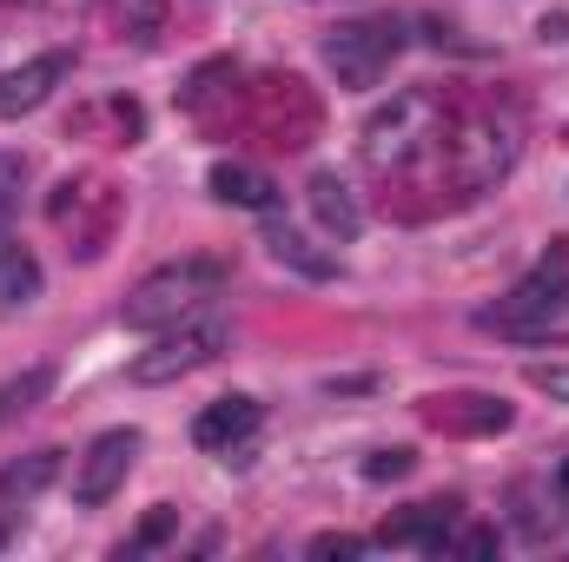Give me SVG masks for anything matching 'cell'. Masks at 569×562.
<instances>
[{
  "mask_svg": "<svg viewBox=\"0 0 569 562\" xmlns=\"http://www.w3.org/2000/svg\"><path fill=\"white\" fill-rule=\"evenodd\" d=\"M443 133H450V107H443L437 93H425V87H405V93H391V100L365 120L358 152H365L371 172H411L418 159H430V152L443 145Z\"/></svg>",
  "mask_w": 569,
  "mask_h": 562,
  "instance_id": "obj_1",
  "label": "cell"
},
{
  "mask_svg": "<svg viewBox=\"0 0 569 562\" xmlns=\"http://www.w3.org/2000/svg\"><path fill=\"white\" fill-rule=\"evenodd\" d=\"M517 120H503V113H463V120H450V133L437 145V165H443V179L457 185V199H477V192H490L510 165H517Z\"/></svg>",
  "mask_w": 569,
  "mask_h": 562,
  "instance_id": "obj_2",
  "label": "cell"
},
{
  "mask_svg": "<svg viewBox=\"0 0 569 562\" xmlns=\"http://www.w3.org/2000/svg\"><path fill=\"white\" fill-rule=\"evenodd\" d=\"M226 291V265L219 259H179V265H159V272H146L133 291H127V304H120V318L133 324V331H166V324H186L199 304H212Z\"/></svg>",
  "mask_w": 569,
  "mask_h": 562,
  "instance_id": "obj_3",
  "label": "cell"
},
{
  "mask_svg": "<svg viewBox=\"0 0 569 562\" xmlns=\"http://www.w3.org/2000/svg\"><path fill=\"white\" fill-rule=\"evenodd\" d=\"M483 331L510 338V344H569V279L563 259L543 265L537 279H523L510 298H497L490 311H477Z\"/></svg>",
  "mask_w": 569,
  "mask_h": 562,
  "instance_id": "obj_4",
  "label": "cell"
},
{
  "mask_svg": "<svg viewBox=\"0 0 569 562\" xmlns=\"http://www.w3.org/2000/svg\"><path fill=\"white\" fill-rule=\"evenodd\" d=\"M47 219L73 259H100L113 245V225H120V192L107 172H73L47 192Z\"/></svg>",
  "mask_w": 569,
  "mask_h": 562,
  "instance_id": "obj_5",
  "label": "cell"
},
{
  "mask_svg": "<svg viewBox=\"0 0 569 562\" xmlns=\"http://www.w3.org/2000/svg\"><path fill=\"white\" fill-rule=\"evenodd\" d=\"M398 53H405V27L391 13L385 20H345L325 33V67L338 73V87H378Z\"/></svg>",
  "mask_w": 569,
  "mask_h": 562,
  "instance_id": "obj_6",
  "label": "cell"
},
{
  "mask_svg": "<svg viewBox=\"0 0 569 562\" xmlns=\"http://www.w3.org/2000/svg\"><path fill=\"white\" fill-rule=\"evenodd\" d=\"M226 344H232V324H226V318H186V324H166V338L133 358V384H179V378H192L199 364H212Z\"/></svg>",
  "mask_w": 569,
  "mask_h": 562,
  "instance_id": "obj_7",
  "label": "cell"
},
{
  "mask_svg": "<svg viewBox=\"0 0 569 562\" xmlns=\"http://www.w3.org/2000/svg\"><path fill=\"white\" fill-rule=\"evenodd\" d=\"M246 127L259 133L266 145H279V152H298V145L318 133V100L305 93V80H259L252 87V113H246Z\"/></svg>",
  "mask_w": 569,
  "mask_h": 562,
  "instance_id": "obj_8",
  "label": "cell"
},
{
  "mask_svg": "<svg viewBox=\"0 0 569 562\" xmlns=\"http://www.w3.org/2000/svg\"><path fill=\"white\" fill-rule=\"evenodd\" d=\"M133 456H140V430H107V436H93V450H87L80 470H73V503H80V510H100V503L133 476Z\"/></svg>",
  "mask_w": 569,
  "mask_h": 562,
  "instance_id": "obj_9",
  "label": "cell"
},
{
  "mask_svg": "<svg viewBox=\"0 0 569 562\" xmlns=\"http://www.w3.org/2000/svg\"><path fill=\"white\" fill-rule=\"evenodd\" d=\"M425 423L443 430V436H497V430L517 423V411L503 398H490V391H457V398H430Z\"/></svg>",
  "mask_w": 569,
  "mask_h": 562,
  "instance_id": "obj_10",
  "label": "cell"
},
{
  "mask_svg": "<svg viewBox=\"0 0 569 562\" xmlns=\"http://www.w3.org/2000/svg\"><path fill=\"white\" fill-rule=\"evenodd\" d=\"M73 73V53H33L13 73H0V120H20L33 107H47V93Z\"/></svg>",
  "mask_w": 569,
  "mask_h": 562,
  "instance_id": "obj_11",
  "label": "cell"
},
{
  "mask_svg": "<svg viewBox=\"0 0 569 562\" xmlns=\"http://www.w3.org/2000/svg\"><path fill=\"white\" fill-rule=\"evenodd\" d=\"M450 530H457V503H418V510L391 516V523L378 530V543H391V550H425V556H443Z\"/></svg>",
  "mask_w": 569,
  "mask_h": 562,
  "instance_id": "obj_12",
  "label": "cell"
},
{
  "mask_svg": "<svg viewBox=\"0 0 569 562\" xmlns=\"http://www.w3.org/2000/svg\"><path fill=\"white\" fill-rule=\"evenodd\" d=\"M259 398H219V404H206L199 418H192V443L199 450H239L252 430H259Z\"/></svg>",
  "mask_w": 569,
  "mask_h": 562,
  "instance_id": "obj_13",
  "label": "cell"
},
{
  "mask_svg": "<svg viewBox=\"0 0 569 562\" xmlns=\"http://www.w3.org/2000/svg\"><path fill=\"white\" fill-rule=\"evenodd\" d=\"M206 185H212L219 205H246V212H272V205H279V185H272L259 165H239V159H219V165L206 172Z\"/></svg>",
  "mask_w": 569,
  "mask_h": 562,
  "instance_id": "obj_14",
  "label": "cell"
},
{
  "mask_svg": "<svg viewBox=\"0 0 569 562\" xmlns=\"http://www.w3.org/2000/svg\"><path fill=\"white\" fill-rule=\"evenodd\" d=\"M311 212H318V225L331 232V239H358V199H351V185L338 179V172H318L311 179Z\"/></svg>",
  "mask_w": 569,
  "mask_h": 562,
  "instance_id": "obj_15",
  "label": "cell"
},
{
  "mask_svg": "<svg viewBox=\"0 0 569 562\" xmlns=\"http://www.w3.org/2000/svg\"><path fill=\"white\" fill-rule=\"evenodd\" d=\"M53 476H60V450H33V456L7 463V470H0V516H7L13 503H33Z\"/></svg>",
  "mask_w": 569,
  "mask_h": 562,
  "instance_id": "obj_16",
  "label": "cell"
},
{
  "mask_svg": "<svg viewBox=\"0 0 569 562\" xmlns=\"http://www.w3.org/2000/svg\"><path fill=\"white\" fill-rule=\"evenodd\" d=\"M40 298V265H33V252L0 225V304H33Z\"/></svg>",
  "mask_w": 569,
  "mask_h": 562,
  "instance_id": "obj_17",
  "label": "cell"
},
{
  "mask_svg": "<svg viewBox=\"0 0 569 562\" xmlns=\"http://www.w3.org/2000/svg\"><path fill=\"white\" fill-rule=\"evenodd\" d=\"M266 245H272V259H279V265L305 272V279H338V259H331V252H318V245H311L305 232H291V225H272V239H266Z\"/></svg>",
  "mask_w": 569,
  "mask_h": 562,
  "instance_id": "obj_18",
  "label": "cell"
},
{
  "mask_svg": "<svg viewBox=\"0 0 569 562\" xmlns=\"http://www.w3.org/2000/svg\"><path fill=\"white\" fill-rule=\"evenodd\" d=\"M53 391V364H33V371H20V378H7L0 384V423H13V418H27L40 398Z\"/></svg>",
  "mask_w": 569,
  "mask_h": 562,
  "instance_id": "obj_19",
  "label": "cell"
},
{
  "mask_svg": "<svg viewBox=\"0 0 569 562\" xmlns=\"http://www.w3.org/2000/svg\"><path fill=\"white\" fill-rule=\"evenodd\" d=\"M20 192H27V159L20 152H0V225L20 212Z\"/></svg>",
  "mask_w": 569,
  "mask_h": 562,
  "instance_id": "obj_20",
  "label": "cell"
},
{
  "mask_svg": "<svg viewBox=\"0 0 569 562\" xmlns=\"http://www.w3.org/2000/svg\"><path fill=\"white\" fill-rule=\"evenodd\" d=\"M411 470H418V450H405V443L365 456V476H371V483H398V476H411Z\"/></svg>",
  "mask_w": 569,
  "mask_h": 562,
  "instance_id": "obj_21",
  "label": "cell"
},
{
  "mask_svg": "<svg viewBox=\"0 0 569 562\" xmlns=\"http://www.w3.org/2000/svg\"><path fill=\"white\" fill-rule=\"evenodd\" d=\"M530 384H537L550 404H569V358L563 364H530Z\"/></svg>",
  "mask_w": 569,
  "mask_h": 562,
  "instance_id": "obj_22",
  "label": "cell"
},
{
  "mask_svg": "<svg viewBox=\"0 0 569 562\" xmlns=\"http://www.w3.org/2000/svg\"><path fill=\"white\" fill-rule=\"evenodd\" d=\"M497 550V530H450L443 556H490Z\"/></svg>",
  "mask_w": 569,
  "mask_h": 562,
  "instance_id": "obj_23",
  "label": "cell"
},
{
  "mask_svg": "<svg viewBox=\"0 0 569 562\" xmlns=\"http://www.w3.org/2000/svg\"><path fill=\"white\" fill-rule=\"evenodd\" d=\"M311 556H365V536H318Z\"/></svg>",
  "mask_w": 569,
  "mask_h": 562,
  "instance_id": "obj_24",
  "label": "cell"
},
{
  "mask_svg": "<svg viewBox=\"0 0 569 562\" xmlns=\"http://www.w3.org/2000/svg\"><path fill=\"white\" fill-rule=\"evenodd\" d=\"M172 530V503H159V516H146V530H140V543H159Z\"/></svg>",
  "mask_w": 569,
  "mask_h": 562,
  "instance_id": "obj_25",
  "label": "cell"
},
{
  "mask_svg": "<svg viewBox=\"0 0 569 562\" xmlns=\"http://www.w3.org/2000/svg\"><path fill=\"white\" fill-rule=\"evenodd\" d=\"M557 483H563V496H569V463H563V470H557Z\"/></svg>",
  "mask_w": 569,
  "mask_h": 562,
  "instance_id": "obj_26",
  "label": "cell"
}]
</instances>
